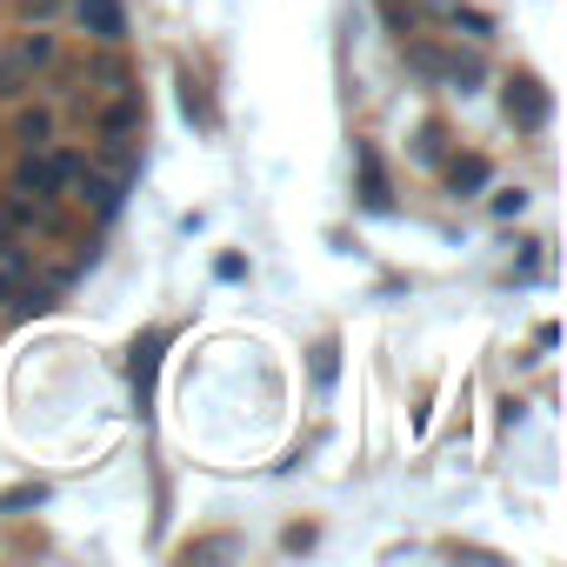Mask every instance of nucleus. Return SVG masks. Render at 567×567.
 <instances>
[{
  "mask_svg": "<svg viewBox=\"0 0 567 567\" xmlns=\"http://www.w3.org/2000/svg\"><path fill=\"white\" fill-rule=\"evenodd\" d=\"M74 28L94 48H121L127 41V8H121V0H74Z\"/></svg>",
  "mask_w": 567,
  "mask_h": 567,
  "instance_id": "nucleus-1",
  "label": "nucleus"
},
{
  "mask_svg": "<svg viewBox=\"0 0 567 567\" xmlns=\"http://www.w3.org/2000/svg\"><path fill=\"white\" fill-rule=\"evenodd\" d=\"M501 107H507V121H514L520 134L547 127V87H540L534 74H514V81H507V94H501Z\"/></svg>",
  "mask_w": 567,
  "mask_h": 567,
  "instance_id": "nucleus-2",
  "label": "nucleus"
},
{
  "mask_svg": "<svg viewBox=\"0 0 567 567\" xmlns=\"http://www.w3.org/2000/svg\"><path fill=\"white\" fill-rule=\"evenodd\" d=\"M147 127V114H141V94H107V107H101V141H134Z\"/></svg>",
  "mask_w": 567,
  "mask_h": 567,
  "instance_id": "nucleus-3",
  "label": "nucleus"
},
{
  "mask_svg": "<svg viewBox=\"0 0 567 567\" xmlns=\"http://www.w3.org/2000/svg\"><path fill=\"white\" fill-rule=\"evenodd\" d=\"M34 81H41V74H34L14 48L0 54V101H28V94H34Z\"/></svg>",
  "mask_w": 567,
  "mask_h": 567,
  "instance_id": "nucleus-4",
  "label": "nucleus"
},
{
  "mask_svg": "<svg viewBox=\"0 0 567 567\" xmlns=\"http://www.w3.org/2000/svg\"><path fill=\"white\" fill-rule=\"evenodd\" d=\"M14 141L21 147H48L54 141V107H21L14 114Z\"/></svg>",
  "mask_w": 567,
  "mask_h": 567,
  "instance_id": "nucleus-5",
  "label": "nucleus"
},
{
  "mask_svg": "<svg viewBox=\"0 0 567 567\" xmlns=\"http://www.w3.org/2000/svg\"><path fill=\"white\" fill-rule=\"evenodd\" d=\"M14 54H21V61H28V68H34V74H48V68H54V54H61V48H54V34H21V41H14Z\"/></svg>",
  "mask_w": 567,
  "mask_h": 567,
  "instance_id": "nucleus-6",
  "label": "nucleus"
},
{
  "mask_svg": "<svg viewBox=\"0 0 567 567\" xmlns=\"http://www.w3.org/2000/svg\"><path fill=\"white\" fill-rule=\"evenodd\" d=\"M87 81H101V94H121L127 87V61L107 48V54H94V68H87Z\"/></svg>",
  "mask_w": 567,
  "mask_h": 567,
  "instance_id": "nucleus-7",
  "label": "nucleus"
},
{
  "mask_svg": "<svg viewBox=\"0 0 567 567\" xmlns=\"http://www.w3.org/2000/svg\"><path fill=\"white\" fill-rule=\"evenodd\" d=\"M434 74H447V81H454V87L467 94V87H474V81H481L487 68H481V54H447V61H434Z\"/></svg>",
  "mask_w": 567,
  "mask_h": 567,
  "instance_id": "nucleus-8",
  "label": "nucleus"
},
{
  "mask_svg": "<svg viewBox=\"0 0 567 567\" xmlns=\"http://www.w3.org/2000/svg\"><path fill=\"white\" fill-rule=\"evenodd\" d=\"M447 187H454V194H474V187H487V161H481V154H461V161L447 167Z\"/></svg>",
  "mask_w": 567,
  "mask_h": 567,
  "instance_id": "nucleus-9",
  "label": "nucleus"
},
{
  "mask_svg": "<svg viewBox=\"0 0 567 567\" xmlns=\"http://www.w3.org/2000/svg\"><path fill=\"white\" fill-rule=\"evenodd\" d=\"M41 501H48V481H21V487L0 494V514H21V507H41Z\"/></svg>",
  "mask_w": 567,
  "mask_h": 567,
  "instance_id": "nucleus-10",
  "label": "nucleus"
},
{
  "mask_svg": "<svg viewBox=\"0 0 567 567\" xmlns=\"http://www.w3.org/2000/svg\"><path fill=\"white\" fill-rule=\"evenodd\" d=\"M181 107H187V121H214V107H207V94H200L194 74H181Z\"/></svg>",
  "mask_w": 567,
  "mask_h": 567,
  "instance_id": "nucleus-11",
  "label": "nucleus"
},
{
  "mask_svg": "<svg viewBox=\"0 0 567 567\" xmlns=\"http://www.w3.org/2000/svg\"><path fill=\"white\" fill-rule=\"evenodd\" d=\"M361 174H368V207H388V181H381V161L361 147Z\"/></svg>",
  "mask_w": 567,
  "mask_h": 567,
  "instance_id": "nucleus-12",
  "label": "nucleus"
},
{
  "mask_svg": "<svg viewBox=\"0 0 567 567\" xmlns=\"http://www.w3.org/2000/svg\"><path fill=\"white\" fill-rule=\"evenodd\" d=\"M21 14H28V21H54V14H61V0H21Z\"/></svg>",
  "mask_w": 567,
  "mask_h": 567,
  "instance_id": "nucleus-13",
  "label": "nucleus"
},
{
  "mask_svg": "<svg viewBox=\"0 0 567 567\" xmlns=\"http://www.w3.org/2000/svg\"><path fill=\"white\" fill-rule=\"evenodd\" d=\"M441 141H447L441 127H421V161H441Z\"/></svg>",
  "mask_w": 567,
  "mask_h": 567,
  "instance_id": "nucleus-14",
  "label": "nucleus"
}]
</instances>
